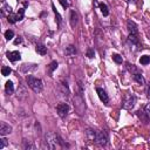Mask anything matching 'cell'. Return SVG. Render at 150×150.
Returning a JSON list of instances; mask_svg holds the SVG:
<instances>
[{"mask_svg":"<svg viewBox=\"0 0 150 150\" xmlns=\"http://www.w3.org/2000/svg\"><path fill=\"white\" fill-rule=\"evenodd\" d=\"M1 1H2V2H5V0H1Z\"/></svg>","mask_w":150,"mask_h":150,"instance_id":"cell-40","label":"cell"},{"mask_svg":"<svg viewBox=\"0 0 150 150\" xmlns=\"http://www.w3.org/2000/svg\"><path fill=\"white\" fill-rule=\"evenodd\" d=\"M94 55H95L94 48H88V50H87V56H88L89 59H91V57H94Z\"/></svg>","mask_w":150,"mask_h":150,"instance_id":"cell-33","label":"cell"},{"mask_svg":"<svg viewBox=\"0 0 150 150\" xmlns=\"http://www.w3.org/2000/svg\"><path fill=\"white\" fill-rule=\"evenodd\" d=\"M127 69H128L130 73H132V74H135V73H141L134 64H130V63H127Z\"/></svg>","mask_w":150,"mask_h":150,"instance_id":"cell-28","label":"cell"},{"mask_svg":"<svg viewBox=\"0 0 150 150\" xmlns=\"http://www.w3.org/2000/svg\"><path fill=\"white\" fill-rule=\"evenodd\" d=\"M77 21H79V16H77V13L75 11H70V14H69V22H70V26L73 28H75V26L77 25Z\"/></svg>","mask_w":150,"mask_h":150,"instance_id":"cell-13","label":"cell"},{"mask_svg":"<svg viewBox=\"0 0 150 150\" xmlns=\"http://www.w3.org/2000/svg\"><path fill=\"white\" fill-rule=\"evenodd\" d=\"M146 95H148V97H150V83L148 84V89H146Z\"/></svg>","mask_w":150,"mask_h":150,"instance_id":"cell-38","label":"cell"},{"mask_svg":"<svg viewBox=\"0 0 150 150\" xmlns=\"http://www.w3.org/2000/svg\"><path fill=\"white\" fill-rule=\"evenodd\" d=\"M6 56H7V59H8L9 61H12V62H15V61H18V60L21 59V54H20L18 50L8 52V53L6 54Z\"/></svg>","mask_w":150,"mask_h":150,"instance_id":"cell-11","label":"cell"},{"mask_svg":"<svg viewBox=\"0 0 150 150\" xmlns=\"http://www.w3.org/2000/svg\"><path fill=\"white\" fill-rule=\"evenodd\" d=\"M11 13H12V8H11V6L4 2L2 7H1V15H2V16H8Z\"/></svg>","mask_w":150,"mask_h":150,"instance_id":"cell-18","label":"cell"},{"mask_svg":"<svg viewBox=\"0 0 150 150\" xmlns=\"http://www.w3.org/2000/svg\"><path fill=\"white\" fill-rule=\"evenodd\" d=\"M96 93H97L100 100H101L104 104H108V103H109V96H108V94L105 93V90H104L103 88L97 87V88H96Z\"/></svg>","mask_w":150,"mask_h":150,"instance_id":"cell-8","label":"cell"},{"mask_svg":"<svg viewBox=\"0 0 150 150\" xmlns=\"http://www.w3.org/2000/svg\"><path fill=\"white\" fill-rule=\"evenodd\" d=\"M139 63L143 64V66H146L148 63H150V56H149V55H143V56H141Z\"/></svg>","mask_w":150,"mask_h":150,"instance_id":"cell-26","label":"cell"},{"mask_svg":"<svg viewBox=\"0 0 150 150\" xmlns=\"http://www.w3.org/2000/svg\"><path fill=\"white\" fill-rule=\"evenodd\" d=\"M56 111H57V114H59L60 117H62V118L66 117L68 115V112H69V105H68V103H66V102L59 103L56 105Z\"/></svg>","mask_w":150,"mask_h":150,"instance_id":"cell-7","label":"cell"},{"mask_svg":"<svg viewBox=\"0 0 150 150\" xmlns=\"http://www.w3.org/2000/svg\"><path fill=\"white\" fill-rule=\"evenodd\" d=\"M136 114H137L138 118H139L142 122H144V123H148V122H149L150 117H149V115L145 112V110H144V109H139V110H138Z\"/></svg>","mask_w":150,"mask_h":150,"instance_id":"cell-14","label":"cell"},{"mask_svg":"<svg viewBox=\"0 0 150 150\" xmlns=\"http://www.w3.org/2000/svg\"><path fill=\"white\" fill-rule=\"evenodd\" d=\"M57 62L56 61H52L49 64H48V67H47V70H48V74H49V76H52V74H53V71L57 68Z\"/></svg>","mask_w":150,"mask_h":150,"instance_id":"cell-22","label":"cell"},{"mask_svg":"<svg viewBox=\"0 0 150 150\" xmlns=\"http://www.w3.org/2000/svg\"><path fill=\"white\" fill-rule=\"evenodd\" d=\"M45 141H46V144H47V148L50 149V150H55V149H60L62 148L63 145L61 144V139L60 137L55 134V132H47L46 136H45Z\"/></svg>","mask_w":150,"mask_h":150,"instance_id":"cell-1","label":"cell"},{"mask_svg":"<svg viewBox=\"0 0 150 150\" xmlns=\"http://www.w3.org/2000/svg\"><path fill=\"white\" fill-rule=\"evenodd\" d=\"M76 53H77V50H76V47L74 45H69L64 49V55L66 56H75Z\"/></svg>","mask_w":150,"mask_h":150,"instance_id":"cell-15","label":"cell"},{"mask_svg":"<svg viewBox=\"0 0 150 150\" xmlns=\"http://www.w3.org/2000/svg\"><path fill=\"white\" fill-rule=\"evenodd\" d=\"M98 6H100V9H101V13L103 14V16H108L109 15V9H108L107 5L101 2V4H98Z\"/></svg>","mask_w":150,"mask_h":150,"instance_id":"cell-23","label":"cell"},{"mask_svg":"<svg viewBox=\"0 0 150 150\" xmlns=\"http://www.w3.org/2000/svg\"><path fill=\"white\" fill-rule=\"evenodd\" d=\"M128 41H129V43H131V46H137L138 45V38H137L136 34H129Z\"/></svg>","mask_w":150,"mask_h":150,"instance_id":"cell-21","label":"cell"},{"mask_svg":"<svg viewBox=\"0 0 150 150\" xmlns=\"http://www.w3.org/2000/svg\"><path fill=\"white\" fill-rule=\"evenodd\" d=\"M5 38H6L7 40L13 39V38H14V32H13L12 29H7V30L5 32Z\"/></svg>","mask_w":150,"mask_h":150,"instance_id":"cell-30","label":"cell"},{"mask_svg":"<svg viewBox=\"0 0 150 150\" xmlns=\"http://www.w3.org/2000/svg\"><path fill=\"white\" fill-rule=\"evenodd\" d=\"M22 42V38L21 36H16V39L14 40V45H20Z\"/></svg>","mask_w":150,"mask_h":150,"instance_id":"cell-36","label":"cell"},{"mask_svg":"<svg viewBox=\"0 0 150 150\" xmlns=\"http://www.w3.org/2000/svg\"><path fill=\"white\" fill-rule=\"evenodd\" d=\"M132 79H134L135 82H137V83L141 84V86L145 84V79L143 77V75H142L141 73H135V74H132Z\"/></svg>","mask_w":150,"mask_h":150,"instance_id":"cell-17","label":"cell"},{"mask_svg":"<svg viewBox=\"0 0 150 150\" xmlns=\"http://www.w3.org/2000/svg\"><path fill=\"white\" fill-rule=\"evenodd\" d=\"M7 144H8V142H7V139L2 137V138L0 139V150H2V149H4V148H5L6 145H7Z\"/></svg>","mask_w":150,"mask_h":150,"instance_id":"cell-34","label":"cell"},{"mask_svg":"<svg viewBox=\"0 0 150 150\" xmlns=\"http://www.w3.org/2000/svg\"><path fill=\"white\" fill-rule=\"evenodd\" d=\"M7 20H8V22H11V23L16 22V16H15V14H14V13H11V14L7 16Z\"/></svg>","mask_w":150,"mask_h":150,"instance_id":"cell-32","label":"cell"},{"mask_svg":"<svg viewBox=\"0 0 150 150\" xmlns=\"http://www.w3.org/2000/svg\"><path fill=\"white\" fill-rule=\"evenodd\" d=\"M95 143L100 146H105L108 144V135L104 130H101V131H97L96 132V139H95Z\"/></svg>","mask_w":150,"mask_h":150,"instance_id":"cell-5","label":"cell"},{"mask_svg":"<svg viewBox=\"0 0 150 150\" xmlns=\"http://www.w3.org/2000/svg\"><path fill=\"white\" fill-rule=\"evenodd\" d=\"M144 110H145V112H146V114L149 115V117H150V103L144 107Z\"/></svg>","mask_w":150,"mask_h":150,"instance_id":"cell-37","label":"cell"},{"mask_svg":"<svg viewBox=\"0 0 150 150\" xmlns=\"http://www.w3.org/2000/svg\"><path fill=\"white\" fill-rule=\"evenodd\" d=\"M112 60L116 62V63H122L123 62V59H122V56L121 55H118V54H112Z\"/></svg>","mask_w":150,"mask_h":150,"instance_id":"cell-31","label":"cell"},{"mask_svg":"<svg viewBox=\"0 0 150 150\" xmlns=\"http://www.w3.org/2000/svg\"><path fill=\"white\" fill-rule=\"evenodd\" d=\"M11 73H12V69H11L9 67L4 66V67L1 68V74H2V76H8Z\"/></svg>","mask_w":150,"mask_h":150,"instance_id":"cell-29","label":"cell"},{"mask_svg":"<svg viewBox=\"0 0 150 150\" xmlns=\"http://www.w3.org/2000/svg\"><path fill=\"white\" fill-rule=\"evenodd\" d=\"M59 2L62 5V7H63L64 9H66V8H68V6H69V4H68L66 0H59Z\"/></svg>","mask_w":150,"mask_h":150,"instance_id":"cell-35","label":"cell"},{"mask_svg":"<svg viewBox=\"0 0 150 150\" xmlns=\"http://www.w3.org/2000/svg\"><path fill=\"white\" fill-rule=\"evenodd\" d=\"M127 28H128V30H129V34H136V35H137V33H138V27H137V25H136L134 21L128 20V21H127Z\"/></svg>","mask_w":150,"mask_h":150,"instance_id":"cell-10","label":"cell"},{"mask_svg":"<svg viewBox=\"0 0 150 150\" xmlns=\"http://www.w3.org/2000/svg\"><path fill=\"white\" fill-rule=\"evenodd\" d=\"M57 93H59V97H61V98H63V100L67 101L68 97H69V94H70L67 83H66V84H64V83H60V84L57 86Z\"/></svg>","mask_w":150,"mask_h":150,"instance_id":"cell-6","label":"cell"},{"mask_svg":"<svg viewBox=\"0 0 150 150\" xmlns=\"http://www.w3.org/2000/svg\"><path fill=\"white\" fill-rule=\"evenodd\" d=\"M26 81H27L28 87H29L33 91H35V93H41V91H42V89H43V83H42V80H41V79L35 77V76H33V75H28L27 79H26Z\"/></svg>","mask_w":150,"mask_h":150,"instance_id":"cell-2","label":"cell"},{"mask_svg":"<svg viewBox=\"0 0 150 150\" xmlns=\"http://www.w3.org/2000/svg\"><path fill=\"white\" fill-rule=\"evenodd\" d=\"M35 50L40 55H46L47 54V47L45 45H42V43H38L36 47H35Z\"/></svg>","mask_w":150,"mask_h":150,"instance_id":"cell-19","label":"cell"},{"mask_svg":"<svg viewBox=\"0 0 150 150\" xmlns=\"http://www.w3.org/2000/svg\"><path fill=\"white\" fill-rule=\"evenodd\" d=\"M73 102H74V107H75L77 114L79 115H83V112L86 110V104H84V100H83L82 93L80 90H79V93H75L74 94Z\"/></svg>","mask_w":150,"mask_h":150,"instance_id":"cell-3","label":"cell"},{"mask_svg":"<svg viewBox=\"0 0 150 150\" xmlns=\"http://www.w3.org/2000/svg\"><path fill=\"white\" fill-rule=\"evenodd\" d=\"M27 90H26V88L23 87V86H19V89H18V91H16V98L18 100H20V101H22V100H25L26 97H27Z\"/></svg>","mask_w":150,"mask_h":150,"instance_id":"cell-12","label":"cell"},{"mask_svg":"<svg viewBox=\"0 0 150 150\" xmlns=\"http://www.w3.org/2000/svg\"><path fill=\"white\" fill-rule=\"evenodd\" d=\"M96 132H97V131H95L94 129H87V130H86L87 139H88L89 142H95V139H96Z\"/></svg>","mask_w":150,"mask_h":150,"instance_id":"cell-16","label":"cell"},{"mask_svg":"<svg viewBox=\"0 0 150 150\" xmlns=\"http://www.w3.org/2000/svg\"><path fill=\"white\" fill-rule=\"evenodd\" d=\"M12 132V127L9 124H7L6 122H1L0 123V135L1 136H6L8 134Z\"/></svg>","mask_w":150,"mask_h":150,"instance_id":"cell-9","label":"cell"},{"mask_svg":"<svg viewBox=\"0 0 150 150\" xmlns=\"http://www.w3.org/2000/svg\"><path fill=\"white\" fill-rule=\"evenodd\" d=\"M23 149H28V150H33V149H35V145L30 142V141H27V139H25L23 141Z\"/></svg>","mask_w":150,"mask_h":150,"instance_id":"cell-25","label":"cell"},{"mask_svg":"<svg viewBox=\"0 0 150 150\" xmlns=\"http://www.w3.org/2000/svg\"><path fill=\"white\" fill-rule=\"evenodd\" d=\"M52 8H53V12H54V14H55V18H56V23H57V25H60V23H61V20H62V18H61V15L59 14V12L56 11V8H55L54 4H52Z\"/></svg>","mask_w":150,"mask_h":150,"instance_id":"cell-24","label":"cell"},{"mask_svg":"<svg viewBox=\"0 0 150 150\" xmlns=\"http://www.w3.org/2000/svg\"><path fill=\"white\" fill-rule=\"evenodd\" d=\"M23 15H25V9H23V8H20V9L18 11V13L15 14L16 21H21V20L23 19Z\"/></svg>","mask_w":150,"mask_h":150,"instance_id":"cell-27","label":"cell"},{"mask_svg":"<svg viewBox=\"0 0 150 150\" xmlns=\"http://www.w3.org/2000/svg\"><path fill=\"white\" fill-rule=\"evenodd\" d=\"M128 1H130V2H131V1H135V0H128Z\"/></svg>","mask_w":150,"mask_h":150,"instance_id":"cell-39","label":"cell"},{"mask_svg":"<svg viewBox=\"0 0 150 150\" xmlns=\"http://www.w3.org/2000/svg\"><path fill=\"white\" fill-rule=\"evenodd\" d=\"M5 91H6L7 95L13 94V91H14V84H13L12 81H7L6 82V84H5Z\"/></svg>","mask_w":150,"mask_h":150,"instance_id":"cell-20","label":"cell"},{"mask_svg":"<svg viewBox=\"0 0 150 150\" xmlns=\"http://www.w3.org/2000/svg\"><path fill=\"white\" fill-rule=\"evenodd\" d=\"M135 103H136V97H135L134 95H131V94H127V95L124 96L122 107H123L124 109H127V110H130V109L134 108Z\"/></svg>","mask_w":150,"mask_h":150,"instance_id":"cell-4","label":"cell"}]
</instances>
